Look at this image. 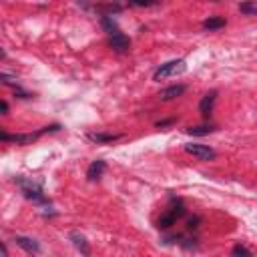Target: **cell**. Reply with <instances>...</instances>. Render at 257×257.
<instances>
[{
    "mask_svg": "<svg viewBox=\"0 0 257 257\" xmlns=\"http://www.w3.org/2000/svg\"><path fill=\"white\" fill-rule=\"evenodd\" d=\"M16 185H18V187H20V191L24 193V197H26V199H30L32 203H39V205L48 203V199L44 197V193H43L41 185H39V183H35L32 179L18 177V179H16Z\"/></svg>",
    "mask_w": 257,
    "mask_h": 257,
    "instance_id": "6da1fadb",
    "label": "cell"
},
{
    "mask_svg": "<svg viewBox=\"0 0 257 257\" xmlns=\"http://www.w3.org/2000/svg\"><path fill=\"white\" fill-rule=\"evenodd\" d=\"M185 60L183 58H177V60H169V62H165V64H161V67L155 71V81H163V79H167V77H175V75H181V73H185Z\"/></svg>",
    "mask_w": 257,
    "mask_h": 257,
    "instance_id": "7a4b0ae2",
    "label": "cell"
},
{
    "mask_svg": "<svg viewBox=\"0 0 257 257\" xmlns=\"http://www.w3.org/2000/svg\"><path fill=\"white\" fill-rule=\"evenodd\" d=\"M48 131H58V125H50V127H44L37 133H28V135H8V133H2L0 139L2 141H12V143H18V145H30L35 143L43 133H48Z\"/></svg>",
    "mask_w": 257,
    "mask_h": 257,
    "instance_id": "3957f363",
    "label": "cell"
},
{
    "mask_svg": "<svg viewBox=\"0 0 257 257\" xmlns=\"http://www.w3.org/2000/svg\"><path fill=\"white\" fill-rule=\"evenodd\" d=\"M183 215H185V207H183V203H177V205H173L167 213L161 215L157 227H159V229H169L171 225H175V221H177L179 217H183Z\"/></svg>",
    "mask_w": 257,
    "mask_h": 257,
    "instance_id": "277c9868",
    "label": "cell"
},
{
    "mask_svg": "<svg viewBox=\"0 0 257 257\" xmlns=\"http://www.w3.org/2000/svg\"><path fill=\"white\" fill-rule=\"evenodd\" d=\"M185 151L193 157H197L199 161H211L215 159V151L209 145H199V143H189L185 145Z\"/></svg>",
    "mask_w": 257,
    "mask_h": 257,
    "instance_id": "5b68a950",
    "label": "cell"
},
{
    "mask_svg": "<svg viewBox=\"0 0 257 257\" xmlns=\"http://www.w3.org/2000/svg\"><path fill=\"white\" fill-rule=\"evenodd\" d=\"M109 43H111V46H113V50L115 52H128V48H131V41H128V37H125L123 32L119 30L117 35H113V37H109Z\"/></svg>",
    "mask_w": 257,
    "mask_h": 257,
    "instance_id": "8992f818",
    "label": "cell"
},
{
    "mask_svg": "<svg viewBox=\"0 0 257 257\" xmlns=\"http://www.w3.org/2000/svg\"><path fill=\"white\" fill-rule=\"evenodd\" d=\"M215 101H217V90L213 88V90H209V92L203 96L201 103H199V111H201L203 117H209V115H211V111H213V107H215Z\"/></svg>",
    "mask_w": 257,
    "mask_h": 257,
    "instance_id": "52a82bcc",
    "label": "cell"
},
{
    "mask_svg": "<svg viewBox=\"0 0 257 257\" xmlns=\"http://www.w3.org/2000/svg\"><path fill=\"white\" fill-rule=\"evenodd\" d=\"M105 169H107V163H105L103 159H96V161H92L90 167H88V171H86L88 181H99V179L103 177Z\"/></svg>",
    "mask_w": 257,
    "mask_h": 257,
    "instance_id": "ba28073f",
    "label": "cell"
},
{
    "mask_svg": "<svg viewBox=\"0 0 257 257\" xmlns=\"http://www.w3.org/2000/svg\"><path fill=\"white\" fill-rule=\"evenodd\" d=\"M14 241H16V245H18V247H22L26 253H39V251H41L39 241H37V239H32V237L16 235V237H14Z\"/></svg>",
    "mask_w": 257,
    "mask_h": 257,
    "instance_id": "9c48e42d",
    "label": "cell"
},
{
    "mask_svg": "<svg viewBox=\"0 0 257 257\" xmlns=\"http://www.w3.org/2000/svg\"><path fill=\"white\" fill-rule=\"evenodd\" d=\"M185 90H187L185 85H173V86H167V88L161 90L159 92V99L161 101H173V99H177V96H181Z\"/></svg>",
    "mask_w": 257,
    "mask_h": 257,
    "instance_id": "30bf717a",
    "label": "cell"
},
{
    "mask_svg": "<svg viewBox=\"0 0 257 257\" xmlns=\"http://www.w3.org/2000/svg\"><path fill=\"white\" fill-rule=\"evenodd\" d=\"M71 241H73V245H75V247H77L85 257L90 255V245H88V241H86V237H85L83 233L73 231V233H71Z\"/></svg>",
    "mask_w": 257,
    "mask_h": 257,
    "instance_id": "8fae6325",
    "label": "cell"
},
{
    "mask_svg": "<svg viewBox=\"0 0 257 257\" xmlns=\"http://www.w3.org/2000/svg\"><path fill=\"white\" fill-rule=\"evenodd\" d=\"M88 139L92 143H113L121 139V135H111V133H88Z\"/></svg>",
    "mask_w": 257,
    "mask_h": 257,
    "instance_id": "7c38bea8",
    "label": "cell"
},
{
    "mask_svg": "<svg viewBox=\"0 0 257 257\" xmlns=\"http://www.w3.org/2000/svg\"><path fill=\"white\" fill-rule=\"evenodd\" d=\"M213 131H215L213 125H199V127H189L187 128V133L193 135V137H203V135H209Z\"/></svg>",
    "mask_w": 257,
    "mask_h": 257,
    "instance_id": "4fadbf2b",
    "label": "cell"
},
{
    "mask_svg": "<svg viewBox=\"0 0 257 257\" xmlns=\"http://www.w3.org/2000/svg\"><path fill=\"white\" fill-rule=\"evenodd\" d=\"M101 24H103V28L109 32V37H113V35H117V32H119L117 22H115V20H113V16H109V14H105V16L101 18Z\"/></svg>",
    "mask_w": 257,
    "mask_h": 257,
    "instance_id": "5bb4252c",
    "label": "cell"
},
{
    "mask_svg": "<svg viewBox=\"0 0 257 257\" xmlns=\"http://www.w3.org/2000/svg\"><path fill=\"white\" fill-rule=\"evenodd\" d=\"M223 26H225V18L223 16H209L203 22V28H207V30H217V28H223Z\"/></svg>",
    "mask_w": 257,
    "mask_h": 257,
    "instance_id": "9a60e30c",
    "label": "cell"
},
{
    "mask_svg": "<svg viewBox=\"0 0 257 257\" xmlns=\"http://www.w3.org/2000/svg\"><path fill=\"white\" fill-rule=\"evenodd\" d=\"M231 255H233V257H253V253H251L247 247H243L241 243H237V245L231 249Z\"/></svg>",
    "mask_w": 257,
    "mask_h": 257,
    "instance_id": "2e32d148",
    "label": "cell"
},
{
    "mask_svg": "<svg viewBox=\"0 0 257 257\" xmlns=\"http://www.w3.org/2000/svg\"><path fill=\"white\" fill-rule=\"evenodd\" d=\"M239 10L243 14L253 16V14H257V2H243V4H239Z\"/></svg>",
    "mask_w": 257,
    "mask_h": 257,
    "instance_id": "e0dca14e",
    "label": "cell"
},
{
    "mask_svg": "<svg viewBox=\"0 0 257 257\" xmlns=\"http://www.w3.org/2000/svg\"><path fill=\"white\" fill-rule=\"evenodd\" d=\"M197 223H199V217H193V219H189L187 227H189V229H195V227H197Z\"/></svg>",
    "mask_w": 257,
    "mask_h": 257,
    "instance_id": "ac0fdd59",
    "label": "cell"
},
{
    "mask_svg": "<svg viewBox=\"0 0 257 257\" xmlns=\"http://www.w3.org/2000/svg\"><path fill=\"white\" fill-rule=\"evenodd\" d=\"M0 109H2V113L6 115V113H8V103H6V101H2V103H0Z\"/></svg>",
    "mask_w": 257,
    "mask_h": 257,
    "instance_id": "d6986e66",
    "label": "cell"
},
{
    "mask_svg": "<svg viewBox=\"0 0 257 257\" xmlns=\"http://www.w3.org/2000/svg\"><path fill=\"white\" fill-rule=\"evenodd\" d=\"M155 2H133V6H153Z\"/></svg>",
    "mask_w": 257,
    "mask_h": 257,
    "instance_id": "ffe728a7",
    "label": "cell"
}]
</instances>
